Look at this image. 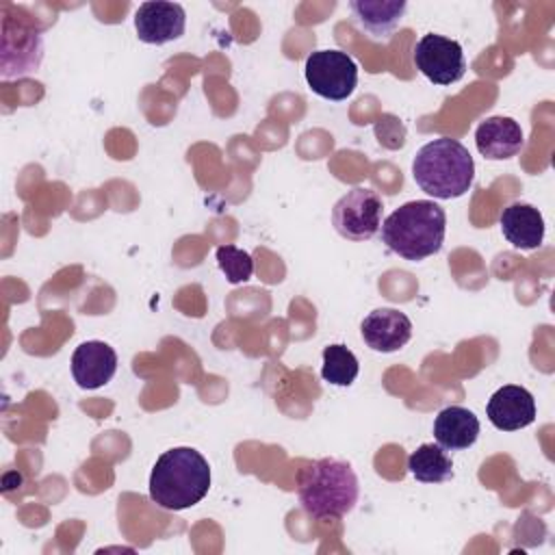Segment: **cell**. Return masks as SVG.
<instances>
[{
	"mask_svg": "<svg viewBox=\"0 0 555 555\" xmlns=\"http://www.w3.org/2000/svg\"><path fill=\"white\" fill-rule=\"evenodd\" d=\"M360 486L347 462L323 457L304 464L297 475V496L308 516L314 520L340 518L358 503Z\"/></svg>",
	"mask_w": 555,
	"mask_h": 555,
	"instance_id": "obj_2",
	"label": "cell"
},
{
	"mask_svg": "<svg viewBox=\"0 0 555 555\" xmlns=\"http://www.w3.org/2000/svg\"><path fill=\"white\" fill-rule=\"evenodd\" d=\"M43 59V37L33 24L4 13L0 74L4 80L22 78L39 69Z\"/></svg>",
	"mask_w": 555,
	"mask_h": 555,
	"instance_id": "obj_5",
	"label": "cell"
},
{
	"mask_svg": "<svg viewBox=\"0 0 555 555\" xmlns=\"http://www.w3.org/2000/svg\"><path fill=\"white\" fill-rule=\"evenodd\" d=\"M475 145L483 158L505 160L516 156L525 145L522 128L516 119L494 115L483 119L475 130Z\"/></svg>",
	"mask_w": 555,
	"mask_h": 555,
	"instance_id": "obj_13",
	"label": "cell"
},
{
	"mask_svg": "<svg viewBox=\"0 0 555 555\" xmlns=\"http://www.w3.org/2000/svg\"><path fill=\"white\" fill-rule=\"evenodd\" d=\"M412 176L427 195L436 199H455L470 189L475 163L460 141L440 137L416 152Z\"/></svg>",
	"mask_w": 555,
	"mask_h": 555,
	"instance_id": "obj_4",
	"label": "cell"
},
{
	"mask_svg": "<svg viewBox=\"0 0 555 555\" xmlns=\"http://www.w3.org/2000/svg\"><path fill=\"white\" fill-rule=\"evenodd\" d=\"M479 418L462 405H449L434 421V438L442 449L462 451L475 444L479 436Z\"/></svg>",
	"mask_w": 555,
	"mask_h": 555,
	"instance_id": "obj_16",
	"label": "cell"
},
{
	"mask_svg": "<svg viewBox=\"0 0 555 555\" xmlns=\"http://www.w3.org/2000/svg\"><path fill=\"white\" fill-rule=\"evenodd\" d=\"M486 414L496 429L516 431L533 423L535 401L533 395L522 386H503L490 397Z\"/></svg>",
	"mask_w": 555,
	"mask_h": 555,
	"instance_id": "obj_12",
	"label": "cell"
},
{
	"mask_svg": "<svg viewBox=\"0 0 555 555\" xmlns=\"http://www.w3.org/2000/svg\"><path fill=\"white\" fill-rule=\"evenodd\" d=\"M215 254L217 264L230 284H243L251 278L254 260L245 249H238L234 245H219Z\"/></svg>",
	"mask_w": 555,
	"mask_h": 555,
	"instance_id": "obj_19",
	"label": "cell"
},
{
	"mask_svg": "<svg viewBox=\"0 0 555 555\" xmlns=\"http://www.w3.org/2000/svg\"><path fill=\"white\" fill-rule=\"evenodd\" d=\"M499 225L503 236L516 247V249H538L544 241V219L540 210L531 204L514 202L507 208H503L499 217Z\"/></svg>",
	"mask_w": 555,
	"mask_h": 555,
	"instance_id": "obj_15",
	"label": "cell"
},
{
	"mask_svg": "<svg viewBox=\"0 0 555 555\" xmlns=\"http://www.w3.org/2000/svg\"><path fill=\"white\" fill-rule=\"evenodd\" d=\"M360 364L351 349L345 345H327L323 349V366L321 377L334 386H351L358 377Z\"/></svg>",
	"mask_w": 555,
	"mask_h": 555,
	"instance_id": "obj_18",
	"label": "cell"
},
{
	"mask_svg": "<svg viewBox=\"0 0 555 555\" xmlns=\"http://www.w3.org/2000/svg\"><path fill=\"white\" fill-rule=\"evenodd\" d=\"M416 69L434 85H453L466 74L464 50L455 39L427 33L414 48Z\"/></svg>",
	"mask_w": 555,
	"mask_h": 555,
	"instance_id": "obj_8",
	"label": "cell"
},
{
	"mask_svg": "<svg viewBox=\"0 0 555 555\" xmlns=\"http://www.w3.org/2000/svg\"><path fill=\"white\" fill-rule=\"evenodd\" d=\"M444 234V208L431 199L408 202L392 210L382 223V241L392 254L405 260H423L438 254Z\"/></svg>",
	"mask_w": 555,
	"mask_h": 555,
	"instance_id": "obj_3",
	"label": "cell"
},
{
	"mask_svg": "<svg viewBox=\"0 0 555 555\" xmlns=\"http://www.w3.org/2000/svg\"><path fill=\"white\" fill-rule=\"evenodd\" d=\"M208 462L191 447H173L165 451L150 473V499L169 512H180L199 503L208 494Z\"/></svg>",
	"mask_w": 555,
	"mask_h": 555,
	"instance_id": "obj_1",
	"label": "cell"
},
{
	"mask_svg": "<svg viewBox=\"0 0 555 555\" xmlns=\"http://www.w3.org/2000/svg\"><path fill=\"white\" fill-rule=\"evenodd\" d=\"M356 24L375 41H386L403 20V0H353L349 2Z\"/></svg>",
	"mask_w": 555,
	"mask_h": 555,
	"instance_id": "obj_14",
	"label": "cell"
},
{
	"mask_svg": "<svg viewBox=\"0 0 555 555\" xmlns=\"http://www.w3.org/2000/svg\"><path fill=\"white\" fill-rule=\"evenodd\" d=\"M304 74L308 87L332 102L347 100L358 85V65L340 50H317L308 54Z\"/></svg>",
	"mask_w": 555,
	"mask_h": 555,
	"instance_id": "obj_6",
	"label": "cell"
},
{
	"mask_svg": "<svg viewBox=\"0 0 555 555\" xmlns=\"http://www.w3.org/2000/svg\"><path fill=\"white\" fill-rule=\"evenodd\" d=\"M360 332L373 351L390 353L412 338V321L401 310L377 308L362 319Z\"/></svg>",
	"mask_w": 555,
	"mask_h": 555,
	"instance_id": "obj_10",
	"label": "cell"
},
{
	"mask_svg": "<svg viewBox=\"0 0 555 555\" xmlns=\"http://www.w3.org/2000/svg\"><path fill=\"white\" fill-rule=\"evenodd\" d=\"M408 470L423 483H442L453 477V462L440 444L425 442L410 453Z\"/></svg>",
	"mask_w": 555,
	"mask_h": 555,
	"instance_id": "obj_17",
	"label": "cell"
},
{
	"mask_svg": "<svg viewBox=\"0 0 555 555\" xmlns=\"http://www.w3.org/2000/svg\"><path fill=\"white\" fill-rule=\"evenodd\" d=\"M117 371V353L102 340H85L72 356V375L85 390H95L113 379Z\"/></svg>",
	"mask_w": 555,
	"mask_h": 555,
	"instance_id": "obj_11",
	"label": "cell"
},
{
	"mask_svg": "<svg viewBox=\"0 0 555 555\" xmlns=\"http://www.w3.org/2000/svg\"><path fill=\"white\" fill-rule=\"evenodd\" d=\"M382 210L384 204L377 191L356 186L334 204L332 223L347 241H369L382 228Z\"/></svg>",
	"mask_w": 555,
	"mask_h": 555,
	"instance_id": "obj_7",
	"label": "cell"
},
{
	"mask_svg": "<svg viewBox=\"0 0 555 555\" xmlns=\"http://www.w3.org/2000/svg\"><path fill=\"white\" fill-rule=\"evenodd\" d=\"M186 13L178 2H143L134 13V28L143 43L163 46L184 35Z\"/></svg>",
	"mask_w": 555,
	"mask_h": 555,
	"instance_id": "obj_9",
	"label": "cell"
}]
</instances>
